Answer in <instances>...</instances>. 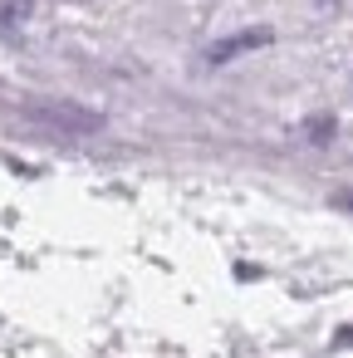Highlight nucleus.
Masks as SVG:
<instances>
[{"mask_svg": "<svg viewBox=\"0 0 353 358\" xmlns=\"http://www.w3.org/2000/svg\"><path fill=\"white\" fill-rule=\"evenodd\" d=\"M304 133H309L314 143H329V138H333V118H314V123H309Z\"/></svg>", "mask_w": 353, "mask_h": 358, "instance_id": "2", "label": "nucleus"}, {"mask_svg": "<svg viewBox=\"0 0 353 358\" xmlns=\"http://www.w3.org/2000/svg\"><path fill=\"white\" fill-rule=\"evenodd\" d=\"M333 201H338V206H343V211H353V192H338V196H333Z\"/></svg>", "mask_w": 353, "mask_h": 358, "instance_id": "3", "label": "nucleus"}, {"mask_svg": "<svg viewBox=\"0 0 353 358\" xmlns=\"http://www.w3.org/2000/svg\"><path fill=\"white\" fill-rule=\"evenodd\" d=\"M324 6H333V0H324Z\"/></svg>", "mask_w": 353, "mask_h": 358, "instance_id": "4", "label": "nucleus"}, {"mask_svg": "<svg viewBox=\"0 0 353 358\" xmlns=\"http://www.w3.org/2000/svg\"><path fill=\"white\" fill-rule=\"evenodd\" d=\"M275 40V30H265V25H255V30H240V35H226V40H216L211 50H206V59L211 64H226V59H236V55H250V50H265Z\"/></svg>", "mask_w": 353, "mask_h": 358, "instance_id": "1", "label": "nucleus"}]
</instances>
